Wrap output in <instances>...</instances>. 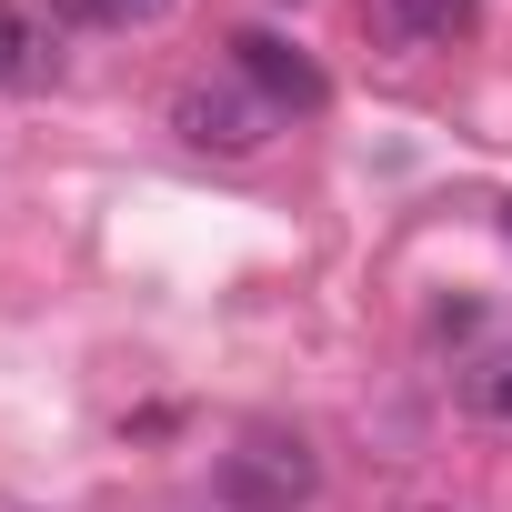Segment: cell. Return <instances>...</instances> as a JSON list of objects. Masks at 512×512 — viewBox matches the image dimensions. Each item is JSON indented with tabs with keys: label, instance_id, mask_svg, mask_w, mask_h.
<instances>
[{
	"label": "cell",
	"instance_id": "5",
	"mask_svg": "<svg viewBox=\"0 0 512 512\" xmlns=\"http://www.w3.org/2000/svg\"><path fill=\"white\" fill-rule=\"evenodd\" d=\"M41 81H51V41L21 11H0V91H41Z\"/></svg>",
	"mask_w": 512,
	"mask_h": 512
},
{
	"label": "cell",
	"instance_id": "1",
	"mask_svg": "<svg viewBox=\"0 0 512 512\" xmlns=\"http://www.w3.org/2000/svg\"><path fill=\"white\" fill-rule=\"evenodd\" d=\"M272 121H282V111L251 91V81H221V91L191 81V91H171V131H181L191 151H211V161H251V151L272 141Z\"/></svg>",
	"mask_w": 512,
	"mask_h": 512
},
{
	"label": "cell",
	"instance_id": "3",
	"mask_svg": "<svg viewBox=\"0 0 512 512\" xmlns=\"http://www.w3.org/2000/svg\"><path fill=\"white\" fill-rule=\"evenodd\" d=\"M231 71L262 91L272 111H302V121L332 111V71H322L302 41H282V31H241V41H231Z\"/></svg>",
	"mask_w": 512,
	"mask_h": 512
},
{
	"label": "cell",
	"instance_id": "2",
	"mask_svg": "<svg viewBox=\"0 0 512 512\" xmlns=\"http://www.w3.org/2000/svg\"><path fill=\"white\" fill-rule=\"evenodd\" d=\"M221 492L251 512H302L322 492V462L302 452V432H241V452H221Z\"/></svg>",
	"mask_w": 512,
	"mask_h": 512
},
{
	"label": "cell",
	"instance_id": "4",
	"mask_svg": "<svg viewBox=\"0 0 512 512\" xmlns=\"http://www.w3.org/2000/svg\"><path fill=\"white\" fill-rule=\"evenodd\" d=\"M362 31L382 51H432V41L472 31V0H362Z\"/></svg>",
	"mask_w": 512,
	"mask_h": 512
},
{
	"label": "cell",
	"instance_id": "6",
	"mask_svg": "<svg viewBox=\"0 0 512 512\" xmlns=\"http://www.w3.org/2000/svg\"><path fill=\"white\" fill-rule=\"evenodd\" d=\"M462 392H472V412H502V422H512V352H502V362H482Z\"/></svg>",
	"mask_w": 512,
	"mask_h": 512
},
{
	"label": "cell",
	"instance_id": "7",
	"mask_svg": "<svg viewBox=\"0 0 512 512\" xmlns=\"http://www.w3.org/2000/svg\"><path fill=\"white\" fill-rule=\"evenodd\" d=\"M171 0H91V31H151Z\"/></svg>",
	"mask_w": 512,
	"mask_h": 512
}]
</instances>
